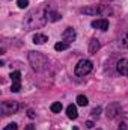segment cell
<instances>
[{
  "instance_id": "25",
  "label": "cell",
  "mask_w": 128,
  "mask_h": 130,
  "mask_svg": "<svg viewBox=\"0 0 128 130\" xmlns=\"http://www.w3.org/2000/svg\"><path fill=\"white\" fill-rule=\"evenodd\" d=\"M29 118H35V112L33 110H29Z\"/></svg>"
},
{
  "instance_id": "21",
  "label": "cell",
  "mask_w": 128,
  "mask_h": 130,
  "mask_svg": "<svg viewBox=\"0 0 128 130\" xmlns=\"http://www.w3.org/2000/svg\"><path fill=\"white\" fill-rule=\"evenodd\" d=\"M91 113H92V117H94V118H98V117H99V113H101V106H96V107H94Z\"/></svg>"
},
{
  "instance_id": "3",
  "label": "cell",
  "mask_w": 128,
  "mask_h": 130,
  "mask_svg": "<svg viewBox=\"0 0 128 130\" xmlns=\"http://www.w3.org/2000/svg\"><path fill=\"white\" fill-rule=\"evenodd\" d=\"M92 68H94V65H92L91 61L81 59L78 64L75 65V74H77L78 77H84V76H88V74L92 71Z\"/></svg>"
},
{
  "instance_id": "19",
  "label": "cell",
  "mask_w": 128,
  "mask_h": 130,
  "mask_svg": "<svg viewBox=\"0 0 128 130\" xmlns=\"http://www.w3.org/2000/svg\"><path fill=\"white\" fill-rule=\"evenodd\" d=\"M121 45H122V47H128V30L124 33L122 38H121Z\"/></svg>"
},
{
  "instance_id": "2",
  "label": "cell",
  "mask_w": 128,
  "mask_h": 130,
  "mask_svg": "<svg viewBox=\"0 0 128 130\" xmlns=\"http://www.w3.org/2000/svg\"><path fill=\"white\" fill-rule=\"evenodd\" d=\"M29 62H30L33 70L44 71L48 67V58L39 52H29Z\"/></svg>"
},
{
  "instance_id": "5",
  "label": "cell",
  "mask_w": 128,
  "mask_h": 130,
  "mask_svg": "<svg viewBox=\"0 0 128 130\" xmlns=\"http://www.w3.org/2000/svg\"><path fill=\"white\" fill-rule=\"evenodd\" d=\"M104 11H109L107 8H104V5H95L91 8H83L81 12L83 14H89V15H96V14H102Z\"/></svg>"
},
{
  "instance_id": "12",
  "label": "cell",
  "mask_w": 128,
  "mask_h": 130,
  "mask_svg": "<svg viewBox=\"0 0 128 130\" xmlns=\"http://www.w3.org/2000/svg\"><path fill=\"white\" fill-rule=\"evenodd\" d=\"M45 41H48V38L42 33H35L33 35V42L35 44H45Z\"/></svg>"
},
{
  "instance_id": "6",
  "label": "cell",
  "mask_w": 128,
  "mask_h": 130,
  "mask_svg": "<svg viewBox=\"0 0 128 130\" xmlns=\"http://www.w3.org/2000/svg\"><path fill=\"white\" fill-rule=\"evenodd\" d=\"M91 26H92L94 29H99V30L105 32V30L109 29V20H105V18H99V20H94V21L91 23Z\"/></svg>"
},
{
  "instance_id": "23",
  "label": "cell",
  "mask_w": 128,
  "mask_h": 130,
  "mask_svg": "<svg viewBox=\"0 0 128 130\" xmlns=\"http://www.w3.org/2000/svg\"><path fill=\"white\" fill-rule=\"evenodd\" d=\"M86 127H88V129H92V127H94V123H92V121H88V123H86Z\"/></svg>"
},
{
  "instance_id": "13",
  "label": "cell",
  "mask_w": 128,
  "mask_h": 130,
  "mask_svg": "<svg viewBox=\"0 0 128 130\" xmlns=\"http://www.w3.org/2000/svg\"><path fill=\"white\" fill-rule=\"evenodd\" d=\"M62 18V15L59 14V12H56V11H48V21H59Z\"/></svg>"
},
{
  "instance_id": "22",
  "label": "cell",
  "mask_w": 128,
  "mask_h": 130,
  "mask_svg": "<svg viewBox=\"0 0 128 130\" xmlns=\"http://www.w3.org/2000/svg\"><path fill=\"white\" fill-rule=\"evenodd\" d=\"M17 127H18V126H17V123H11V124H8L3 130H17Z\"/></svg>"
},
{
  "instance_id": "1",
  "label": "cell",
  "mask_w": 128,
  "mask_h": 130,
  "mask_svg": "<svg viewBox=\"0 0 128 130\" xmlns=\"http://www.w3.org/2000/svg\"><path fill=\"white\" fill-rule=\"evenodd\" d=\"M48 11L50 9H48V5L47 3H44V5H41V6L32 9L24 17V21H23L24 29L26 30H35V29L44 27L47 24V21H48Z\"/></svg>"
},
{
  "instance_id": "24",
  "label": "cell",
  "mask_w": 128,
  "mask_h": 130,
  "mask_svg": "<svg viewBox=\"0 0 128 130\" xmlns=\"http://www.w3.org/2000/svg\"><path fill=\"white\" fill-rule=\"evenodd\" d=\"M24 130H36V129H35V126L29 124V126H26V129H24Z\"/></svg>"
},
{
  "instance_id": "9",
  "label": "cell",
  "mask_w": 128,
  "mask_h": 130,
  "mask_svg": "<svg viewBox=\"0 0 128 130\" xmlns=\"http://www.w3.org/2000/svg\"><path fill=\"white\" fill-rule=\"evenodd\" d=\"M116 70L122 76H128V59H121L116 65Z\"/></svg>"
},
{
  "instance_id": "16",
  "label": "cell",
  "mask_w": 128,
  "mask_h": 130,
  "mask_svg": "<svg viewBox=\"0 0 128 130\" xmlns=\"http://www.w3.org/2000/svg\"><path fill=\"white\" fill-rule=\"evenodd\" d=\"M50 109H51V112H54V113H59L60 110H62V103H53L51 106H50Z\"/></svg>"
},
{
  "instance_id": "4",
  "label": "cell",
  "mask_w": 128,
  "mask_h": 130,
  "mask_svg": "<svg viewBox=\"0 0 128 130\" xmlns=\"http://www.w3.org/2000/svg\"><path fill=\"white\" fill-rule=\"evenodd\" d=\"M18 107H20L18 101H2L0 104V110L3 115H12L18 110Z\"/></svg>"
},
{
  "instance_id": "14",
  "label": "cell",
  "mask_w": 128,
  "mask_h": 130,
  "mask_svg": "<svg viewBox=\"0 0 128 130\" xmlns=\"http://www.w3.org/2000/svg\"><path fill=\"white\" fill-rule=\"evenodd\" d=\"M68 47H69L68 42H56V44H54V50H57V52H63Z\"/></svg>"
},
{
  "instance_id": "11",
  "label": "cell",
  "mask_w": 128,
  "mask_h": 130,
  "mask_svg": "<svg viewBox=\"0 0 128 130\" xmlns=\"http://www.w3.org/2000/svg\"><path fill=\"white\" fill-rule=\"evenodd\" d=\"M99 47H101V45H99V41H98L96 38H92L91 42H89V53H91V55H95L96 52L99 50Z\"/></svg>"
},
{
  "instance_id": "10",
  "label": "cell",
  "mask_w": 128,
  "mask_h": 130,
  "mask_svg": "<svg viewBox=\"0 0 128 130\" xmlns=\"http://www.w3.org/2000/svg\"><path fill=\"white\" fill-rule=\"evenodd\" d=\"M66 115H68V118H69V120H77V117H78L77 107H75L74 104H69V106L66 107Z\"/></svg>"
},
{
  "instance_id": "20",
  "label": "cell",
  "mask_w": 128,
  "mask_h": 130,
  "mask_svg": "<svg viewBox=\"0 0 128 130\" xmlns=\"http://www.w3.org/2000/svg\"><path fill=\"white\" fill-rule=\"evenodd\" d=\"M17 5H18L20 9H24V8L29 6V0H17Z\"/></svg>"
},
{
  "instance_id": "8",
  "label": "cell",
  "mask_w": 128,
  "mask_h": 130,
  "mask_svg": "<svg viewBox=\"0 0 128 130\" xmlns=\"http://www.w3.org/2000/svg\"><path fill=\"white\" fill-rule=\"evenodd\" d=\"M75 36H77V33H75V30L72 29V27H66L63 30V33H62V38H63L65 42H72L74 39H75Z\"/></svg>"
},
{
  "instance_id": "17",
  "label": "cell",
  "mask_w": 128,
  "mask_h": 130,
  "mask_svg": "<svg viewBox=\"0 0 128 130\" xmlns=\"http://www.w3.org/2000/svg\"><path fill=\"white\" fill-rule=\"evenodd\" d=\"M11 79H12V82H21V73L20 71L11 73Z\"/></svg>"
},
{
  "instance_id": "18",
  "label": "cell",
  "mask_w": 128,
  "mask_h": 130,
  "mask_svg": "<svg viewBox=\"0 0 128 130\" xmlns=\"http://www.w3.org/2000/svg\"><path fill=\"white\" fill-rule=\"evenodd\" d=\"M20 89H21V82H12L11 91H12V92H18Z\"/></svg>"
},
{
  "instance_id": "7",
  "label": "cell",
  "mask_w": 128,
  "mask_h": 130,
  "mask_svg": "<svg viewBox=\"0 0 128 130\" xmlns=\"http://www.w3.org/2000/svg\"><path fill=\"white\" fill-rule=\"evenodd\" d=\"M118 113H121V106L118 103H112L107 106V118H115Z\"/></svg>"
},
{
  "instance_id": "15",
  "label": "cell",
  "mask_w": 128,
  "mask_h": 130,
  "mask_svg": "<svg viewBox=\"0 0 128 130\" xmlns=\"http://www.w3.org/2000/svg\"><path fill=\"white\" fill-rule=\"evenodd\" d=\"M77 104L78 106H88L89 104V100H88V97H84V95H78L77 97Z\"/></svg>"
}]
</instances>
